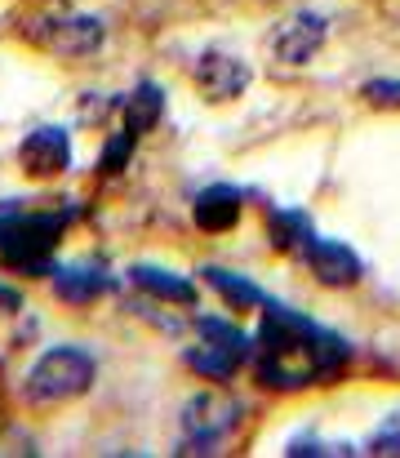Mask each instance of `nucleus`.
Here are the masks:
<instances>
[{"label":"nucleus","instance_id":"nucleus-1","mask_svg":"<svg viewBox=\"0 0 400 458\" xmlns=\"http://www.w3.org/2000/svg\"><path fill=\"white\" fill-rule=\"evenodd\" d=\"M259 343H263L259 378L276 392H298L307 383H325L347 365V343L338 334L311 325L307 316L280 303L267 307Z\"/></svg>","mask_w":400,"mask_h":458},{"label":"nucleus","instance_id":"nucleus-2","mask_svg":"<svg viewBox=\"0 0 400 458\" xmlns=\"http://www.w3.org/2000/svg\"><path fill=\"white\" fill-rule=\"evenodd\" d=\"M94 378H98V365L85 347H49L31 365V374L22 383V396L31 405H63V401L85 396L94 387Z\"/></svg>","mask_w":400,"mask_h":458},{"label":"nucleus","instance_id":"nucleus-3","mask_svg":"<svg viewBox=\"0 0 400 458\" xmlns=\"http://www.w3.org/2000/svg\"><path fill=\"white\" fill-rule=\"evenodd\" d=\"M63 236V214H9L4 223V241H0V259L18 272H49V254Z\"/></svg>","mask_w":400,"mask_h":458},{"label":"nucleus","instance_id":"nucleus-4","mask_svg":"<svg viewBox=\"0 0 400 458\" xmlns=\"http://www.w3.org/2000/svg\"><path fill=\"white\" fill-rule=\"evenodd\" d=\"M241 423V401L227 396V392H196L187 405H183V437H187V450L183 454H214V445Z\"/></svg>","mask_w":400,"mask_h":458},{"label":"nucleus","instance_id":"nucleus-5","mask_svg":"<svg viewBox=\"0 0 400 458\" xmlns=\"http://www.w3.org/2000/svg\"><path fill=\"white\" fill-rule=\"evenodd\" d=\"M27 36L58 58H85L103 45L107 31L94 13H67V18H31Z\"/></svg>","mask_w":400,"mask_h":458},{"label":"nucleus","instance_id":"nucleus-6","mask_svg":"<svg viewBox=\"0 0 400 458\" xmlns=\"http://www.w3.org/2000/svg\"><path fill=\"white\" fill-rule=\"evenodd\" d=\"M196 85L209 103H227V98H241L250 89V67L232 54H200L196 63Z\"/></svg>","mask_w":400,"mask_h":458},{"label":"nucleus","instance_id":"nucleus-7","mask_svg":"<svg viewBox=\"0 0 400 458\" xmlns=\"http://www.w3.org/2000/svg\"><path fill=\"white\" fill-rule=\"evenodd\" d=\"M18 160H22V169H27L31 178H58V174L72 165V143H67L63 130L45 125V130H31V134L22 139Z\"/></svg>","mask_w":400,"mask_h":458},{"label":"nucleus","instance_id":"nucleus-8","mask_svg":"<svg viewBox=\"0 0 400 458\" xmlns=\"http://www.w3.org/2000/svg\"><path fill=\"white\" fill-rule=\"evenodd\" d=\"M271 45H276V54L285 63H307L325 45V18L320 13H294L289 22H280V31L271 36Z\"/></svg>","mask_w":400,"mask_h":458},{"label":"nucleus","instance_id":"nucleus-9","mask_svg":"<svg viewBox=\"0 0 400 458\" xmlns=\"http://www.w3.org/2000/svg\"><path fill=\"white\" fill-rule=\"evenodd\" d=\"M307 263H311L316 281L329 285V290H347V285L361 281V259L347 245H338V241H316L307 250Z\"/></svg>","mask_w":400,"mask_h":458},{"label":"nucleus","instance_id":"nucleus-10","mask_svg":"<svg viewBox=\"0 0 400 458\" xmlns=\"http://www.w3.org/2000/svg\"><path fill=\"white\" fill-rule=\"evenodd\" d=\"M196 223L205 232H227L241 223V191L227 187V182H214L196 196Z\"/></svg>","mask_w":400,"mask_h":458},{"label":"nucleus","instance_id":"nucleus-11","mask_svg":"<svg viewBox=\"0 0 400 458\" xmlns=\"http://www.w3.org/2000/svg\"><path fill=\"white\" fill-rule=\"evenodd\" d=\"M267 232H271V245L285 250V254H298L307 259V250L316 245V232H311V218L307 214H294V209H280L267 218Z\"/></svg>","mask_w":400,"mask_h":458},{"label":"nucleus","instance_id":"nucleus-12","mask_svg":"<svg viewBox=\"0 0 400 458\" xmlns=\"http://www.w3.org/2000/svg\"><path fill=\"white\" fill-rule=\"evenodd\" d=\"M130 276H133V285H138V290H147L151 299H165V303H178V307L196 303V285H191V281H183V276H174V272H160V267L138 263V267H130Z\"/></svg>","mask_w":400,"mask_h":458},{"label":"nucleus","instance_id":"nucleus-13","mask_svg":"<svg viewBox=\"0 0 400 458\" xmlns=\"http://www.w3.org/2000/svg\"><path fill=\"white\" fill-rule=\"evenodd\" d=\"M54 290H58V299L63 303H94L103 290H107V276L98 272V267H63L58 272V281H54Z\"/></svg>","mask_w":400,"mask_h":458},{"label":"nucleus","instance_id":"nucleus-14","mask_svg":"<svg viewBox=\"0 0 400 458\" xmlns=\"http://www.w3.org/2000/svg\"><path fill=\"white\" fill-rule=\"evenodd\" d=\"M160 112H165V94H160L156 85H138L130 94V103H125V130H130V134L156 130Z\"/></svg>","mask_w":400,"mask_h":458},{"label":"nucleus","instance_id":"nucleus-15","mask_svg":"<svg viewBox=\"0 0 400 458\" xmlns=\"http://www.w3.org/2000/svg\"><path fill=\"white\" fill-rule=\"evenodd\" d=\"M205 281H209L232 307H259L263 303L259 285H250L245 276H232V272H223V267H205Z\"/></svg>","mask_w":400,"mask_h":458},{"label":"nucleus","instance_id":"nucleus-16","mask_svg":"<svg viewBox=\"0 0 400 458\" xmlns=\"http://www.w3.org/2000/svg\"><path fill=\"white\" fill-rule=\"evenodd\" d=\"M200 334H205V343L223 347V352H227V356H236V360H250V352H254V343H250L236 325H227V320L205 316V320H200Z\"/></svg>","mask_w":400,"mask_h":458},{"label":"nucleus","instance_id":"nucleus-17","mask_svg":"<svg viewBox=\"0 0 400 458\" xmlns=\"http://www.w3.org/2000/svg\"><path fill=\"white\" fill-rule=\"evenodd\" d=\"M187 365L196 369V374H205V378H232L236 374V356H227L223 347H214V343H200L196 352H187Z\"/></svg>","mask_w":400,"mask_h":458},{"label":"nucleus","instance_id":"nucleus-18","mask_svg":"<svg viewBox=\"0 0 400 458\" xmlns=\"http://www.w3.org/2000/svg\"><path fill=\"white\" fill-rule=\"evenodd\" d=\"M361 94H365V103H370V107H387V112H400V81H370Z\"/></svg>","mask_w":400,"mask_h":458},{"label":"nucleus","instance_id":"nucleus-19","mask_svg":"<svg viewBox=\"0 0 400 458\" xmlns=\"http://www.w3.org/2000/svg\"><path fill=\"white\" fill-rule=\"evenodd\" d=\"M130 156H133V134L125 130V134H116V139L107 143V152H103V169H107V174H116L121 165H130Z\"/></svg>","mask_w":400,"mask_h":458},{"label":"nucleus","instance_id":"nucleus-20","mask_svg":"<svg viewBox=\"0 0 400 458\" xmlns=\"http://www.w3.org/2000/svg\"><path fill=\"white\" fill-rule=\"evenodd\" d=\"M374 454H400V432H383V437H374Z\"/></svg>","mask_w":400,"mask_h":458},{"label":"nucleus","instance_id":"nucleus-21","mask_svg":"<svg viewBox=\"0 0 400 458\" xmlns=\"http://www.w3.org/2000/svg\"><path fill=\"white\" fill-rule=\"evenodd\" d=\"M18 307H22V294L9 290V285H0V311H18Z\"/></svg>","mask_w":400,"mask_h":458}]
</instances>
